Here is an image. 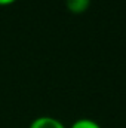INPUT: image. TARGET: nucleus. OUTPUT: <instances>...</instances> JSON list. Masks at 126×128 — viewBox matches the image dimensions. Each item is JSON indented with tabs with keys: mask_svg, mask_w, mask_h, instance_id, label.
<instances>
[{
	"mask_svg": "<svg viewBox=\"0 0 126 128\" xmlns=\"http://www.w3.org/2000/svg\"><path fill=\"white\" fill-rule=\"evenodd\" d=\"M28 128H67L60 119L54 116H39L33 119Z\"/></svg>",
	"mask_w": 126,
	"mask_h": 128,
	"instance_id": "nucleus-1",
	"label": "nucleus"
},
{
	"mask_svg": "<svg viewBox=\"0 0 126 128\" xmlns=\"http://www.w3.org/2000/svg\"><path fill=\"white\" fill-rule=\"evenodd\" d=\"M70 128H102L96 121L94 119H89V118H82V119H77L71 124Z\"/></svg>",
	"mask_w": 126,
	"mask_h": 128,
	"instance_id": "nucleus-3",
	"label": "nucleus"
},
{
	"mask_svg": "<svg viewBox=\"0 0 126 128\" xmlns=\"http://www.w3.org/2000/svg\"><path fill=\"white\" fill-rule=\"evenodd\" d=\"M92 0H65V6L71 14H83L89 9Z\"/></svg>",
	"mask_w": 126,
	"mask_h": 128,
	"instance_id": "nucleus-2",
	"label": "nucleus"
},
{
	"mask_svg": "<svg viewBox=\"0 0 126 128\" xmlns=\"http://www.w3.org/2000/svg\"><path fill=\"white\" fill-rule=\"evenodd\" d=\"M16 0H0V6H9V4H13Z\"/></svg>",
	"mask_w": 126,
	"mask_h": 128,
	"instance_id": "nucleus-4",
	"label": "nucleus"
}]
</instances>
